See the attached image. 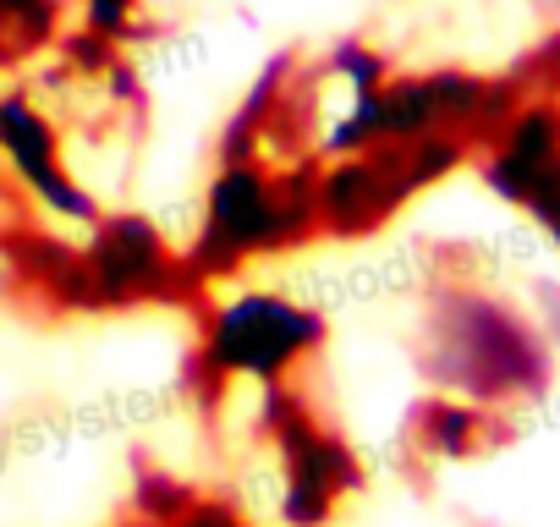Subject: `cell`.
<instances>
[{
	"label": "cell",
	"mask_w": 560,
	"mask_h": 527,
	"mask_svg": "<svg viewBox=\"0 0 560 527\" xmlns=\"http://www.w3.org/2000/svg\"><path fill=\"white\" fill-rule=\"evenodd\" d=\"M462 165H472V143H462V138L374 143V149H358V154L319 160V181H314L319 236L363 242V236L385 231L423 187L445 181Z\"/></svg>",
	"instance_id": "3957f363"
},
{
	"label": "cell",
	"mask_w": 560,
	"mask_h": 527,
	"mask_svg": "<svg viewBox=\"0 0 560 527\" xmlns=\"http://www.w3.org/2000/svg\"><path fill=\"white\" fill-rule=\"evenodd\" d=\"M330 341V325L319 308L280 297V292H236L225 303L198 308V347L192 358L231 379L253 385H287L303 363H314Z\"/></svg>",
	"instance_id": "277c9868"
},
{
	"label": "cell",
	"mask_w": 560,
	"mask_h": 527,
	"mask_svg": "<svg viewBox=\"0 0 560 527\" xmlns=\"http://www.w3.org/2000/svg\"><path fill=\"white\" fill-rule=\"evenodd\" d=\"M116 527H138V522H116Z\"/></svg>",
	"instance_id": "e0dca14e"
},
{
	"label": "cell",
	"mask_w": 560,
	"mask_h": 527,
	"mask_svg": "<svg viewBox=\"0 0 560 527\" xmlns=\"http://www.w3.org/2000/svg\"><path fill=\"white\" fill-rule=\"evenodd\" d=\"M314 181H319V154L275 165V160H220L203 209H198V236L182 253L192 281L209 292L214 281L236 276L253 258H280L298 253L319 236V209H314Z\"/></svg>",
	"instance_id": "7a4b0ae2"
},
{
	"label": "cell",
	"mask_w": 560,
	"mask_h": 527,
	"mask_svg": "<svg viewBox=\"0 0 560 527\" xmlns=\"http://www.w3.org/2000/svg\"><path fill=\"white\" fill-rule=\"evenodd\" d=\"M500 440H511V418L472 407L462 396L434 390V396L412 401V412H407V445L429 461H467V456H478Z\"/></svg>",
	"instance_id": "9c48e42d"
},
{
	"label": "cell",
	"mask_w": 560,
	"mask_h": 527,
	"mask_svg": "<svg viewBox=\"0 0 560 527\" xmlns=\"http://www.w3.org/2000/svg\"><path fill=\"white\" fill-rule=\"evenodd\" d=\"M61 39V0H0V67H18Z\"/></svg>",
	"instance_id": "30bf717a"
},
{
	"label": "cell",
	"mask_w": 560,
	"mask_h": 527,
	"mask_svg": "<svg viewBox=\"0 0 560 527\" xmlns=\"http://www.w3.org/2000/svg\"><path fill=\"white\" fill-rule=\"evenodd\" d=\"M83 270L94 314L127 308H203L209 292L192 281L187 258L149 214H100L83 242Z\"/></svg>",
	"instance_id": "8992f818"
},
{
	"label": "cell",
	"mask_w": 560,
	"mask_h": 527,
	"mask_svg": "<svg viewBox=\"0 0 560 527\" xmlns=\"http://www.w3.org/2000/svg\"><path fill=\"white\" fill-rule=\"evenodd\" d=\"M478 181L560 247V99H522L472 154Z\"/></svg>",
	"instance_id": "52a82bcc"
},
{
	"label": "cell",
	"mask_w": 560,
	"mask_h": 527,
	"mask_svg": "<svg viewBox=\"0 0 560 527\" xmlns=\"http://www.w3.org/2000/svg\"><path fill=\"white\" fill-rule=\"evenodd\" d=\"M533 303H538V330L560 358V281H533Z\"/></svg>",
	"instance_id": "2e32d148"
},
{
	"label": "cell",
	"mask_w": 560,
	"mask_h": 527,
	"mask_svg": "<svg viewBox=\"0 0 560 527\" xmlns=\"http://www.w3.org/2000/svg\"><path fill=\"white\" fill-rule=\"evenodd\" d=\"M0 160H7V176L28 192L34 209H45L56 220H78V225H94L105 214L94 187L72 171L61 127L28 89L0 94Z\"/></svg>",
	"instance_id": "ba28073f"
},
{
	"label": "cell",
	"mask_w": 560,
	"mask_h": 527,
	"mask_svg": "<svg viewBox=\"0 0 560 527\" xmlns=\"http://www.w3.org/2000/svg\"><path fill=\"white\" fill-rule=\"evenodd\" d=\"M258 434L280 456V522L330 527L341 500L363 489L358 450L314 412V401L287 385H258Z\"/></svg>",
	"instance_id": "5b68a950"
},
{
	"label": "cell",
	"mask_w": 560,
	"mask_h": 527,
	"mask_svg": "<svg viewBox=\"0 0 560 527\" xmlns=\"http://www.w3.org/2000/svg\"><path fill=\"white\" fill-rule=\"evenodd\" d=\"M418 368L440 396L505 412L533 407L555 390V352L516 303L494 297L478 281H440L418 330Z\"/></svg>",
	"instance_id": "6da1fadb"
},
{
	"label": "cell",
	"mask_w": 560,
	"mask_h": 527,
	"mask_svg": "<svg viewBox=\"0 0 560 527\" xmlns=\"http://www.w3.org/2000/svg\"><path fill=\"white\" fill-rule=\"evenodd\" d=\"M511 83H516V94L522 99H560V28L555 34H544L511 72H505Z\"/></svg>",
	"instance_id": "4fadbf2b"
},
{
	"label": "cell",
	"mask_w": 560,
	"mask_h": 527,
	"mask_svg": "<svg viewBox=\"0 0 560 527\" xmlns=\"http://www.w3.org/2000/svg\"><path fill=\"white\" fill-rule=\"evenodd\" d=\"M319 78H325V83H336V89H347L352 99H369V94H374V89H385L396 72H390V61H385L374 45H363V39H341V45H330V56H325Z\"/></svg>",
	"instance_id": "8fae6325"
},
{
	"label": "cell",
	"mask_w": 560,
	"mask_h": 527,
	"mask_svg": "<svg viewBox=\"0 0 560 527\" xmlns=\"http://www.w3.org/2000/svg\"><path fill=\"white\" fill-rule=\"evenodd\" d=\"M192 500H198V489L187 478L165 472V467H143L132 478V522L138 527H171Z\"/></svg>",
	"instance_id": "7c38bea8"
},
{
	"label": "cell",
	"mask_w": 560,
	"mask_h": 527,
	"mask_svg": "<svg viewBox=\"0 0 560 527\" xmlns=\"http://www.w3.org/2000/svg\"><path fill=\"white\" fill-rule=\"evenodd\" d=\"M171 527H258V522H247L231 500H220V494H198Z\"/></svg>",
	"instance_id": "9a60e30c"
},
{
	"label": "cell",
	"mask_w": 560,
	"mask_h": 527,
	"mask_svg": "<svg viewBox=\"0 0 560 527\" xmlns=\"http://www.w3.org/2000/svg\"><path fill=\"white\" fill-rule=\"evenodd\" d=\"M138 12H143V0H83V28L121 50V45H132L143 34Z\"/></svg>",
	"instance_id": "5bb4252c"
}]
</instances>
